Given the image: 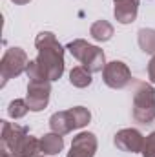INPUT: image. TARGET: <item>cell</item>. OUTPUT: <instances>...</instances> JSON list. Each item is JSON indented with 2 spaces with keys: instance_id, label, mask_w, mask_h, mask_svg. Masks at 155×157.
<instances>
[{
  "instance_id": "1",
  "label": "cell",
  "mask_w": 155,
  "mask_h": 157,
  "mask_svg": "<svg viewBox=\"0 0 155 157\" xmlns=\"http://www.w3.org/2000/svg\"><path fill=\"white\" fill-rule=\"evenodd\" d=\"M35 46L39 49V64L46 70L49 80H59L64 73V49L55 39L53 33L42 31L35 39Z\"/></svg>"
},
{
  "instance_id": "2",
  "label": "cell",
  "mask_w": 155,
  "mask_h": 157,
  "mask_svg": "<svg viewBox=\"0 0 155 157\" xmlns=\"http://www.w3.org/2000/svg\"><path fill=\"white\" fill-rule=\"evenodd\" d=\"M133 119L150 124L155 119V90L148 82H137L133 91Z\"/></svg>"
},
{
  "instance_id": "3",
  "label": "cell",
  "mask_w": 155,
  "mask_h": 157,
  "mask_svg": "<svg viewBox=\"0 0 155 157\" xmlns=\"http://www.w3.org/2000/svg\"><path fill=\"white\" fill-rule=\"evenodd\" d=\"M68 49L70 53L77 59L78 62L89 70L91 73H97V71H102L104 66H106V57H104V51L97 46H91L88 44L86 40L82 39H77L73 42L68 44Z\"/></svg>"
},
{
  "instance_id": "4",
  "label": "cell",
  "mask_w": 155,
  "mask_h": 157,
  "mask_svg": "<svg viewBox=\"0 0 155 157\" xmlns=\"http://www.w3.org/2000/svg\"><path fill=\"white\" fill-rule=\"evenodd\" d=\"M28 55L22 48H9L0 62V75H2V86L9 80V78L18 77L20 73H24L28 70Z\"/></svg>"
},
{
  "instance_id": "5",
  "label": "cell",
  "mask_w": 155,
  "mask_h": 157,
  "mask_svg": "<svg viewBox=\"0 0 155 157\" xmlns=\"http://www.w3.org/2000/svg\"><path fill=\"white\" fill-rule=\"evenodd\" d=\"M49 82L51 80H29L26 102H28L31 112H40L47 106L49 93H51V84Z\"/></svg>"
},
{
  "instance_id": "6",
  "label": "cell",
  "mask_w": 155,
  "mask_h": 157,
  "mask_svg": "<svg viewBox=\"0 0 155 157\" xmlns=\"http://www.w3.org/2000/svg\"><path fill=\"white\" fill-rule=\"evenodd\" d=\"M102 78H104L106 86H110L113 90H120V88H124V86L130 84L131 71H130V68L122 60H112V62H108L104 66Z\"/></svg>"
},
{
  "instance_id": "7",
  "label": "cell",
  "mask_w": 155,
  "mask_h": 157,
  "mask_svg": "<svg viewBox=\"0 0 155 157\" xmlns=\"http://www.w3.org/2000/svg\"><path fill=\"white\" fill-rule=\"evenodd\" d=\"M115 146L119 150H122V152L137 154V152H142L144 137L135 128H124V130L115 133Z\"/></svg>"
},
{
  "instance_id": "8",
  "label": "cell",
  "mask_w": 155,
  "mask_h": 157,
  "mask_svg": "<svg viewBox=\"0 0 155 157\" xmlns=\"http://www.w3.org/2000/svg\"><path fill=\"white\" fill-rule=\"evenodd\" d=\"M28 135V128L26 126H20L17 122H7V121H2V135H0V141H2V148L9 150V152H17L18 144L22 143V139Z\"/></svg>"
},
{
  "instance_id": "9",
  "label": "cell",
  "mask_w": 155,
  "mask_h": 157,
  "mask_svg": "<svg viewBox=\"0 0 155 157\" xmlns=\"http://www.w3.org/2000/svg\"><path fill=\"white\" fill-rule=\"evenodd\" d=\"M97 152V137L91 132H82L73 137L68 157H93Z\"/></svg>"
},
{
  "instance_id": "10",
  "label": "cell",
  "mask_w": 155,
  "mask_h": 157,
  "mask_svg": "<svg viewBox=\"0 0 155 157\" xmlns=\"http://www.w3.org/2000/svg\"><path fill=\"white\" fill-rule=\"evenodd\" d=\"M139 13V0H113V15L117 22L131 24Z\"/></svg>"
},
{
  "instance_id": "11",
  "label": "cell",
  "mask_w": 155,
  "mask_h": 157,
  "mask_svg": "<svg viewBox=\"0 0 155 157\" xmlns=\"http://www.w3.org/2000/svg\"><path fill=\"white\" fill-rule=\"evenodd\" d=\"M49 126H51V132H55V133H59V135H66V133H70L71 130H75V122H73L71 110L53 113L51 119H49Z\"/></svg>"
},
{
  "instance_id": "12",
  "label": "cell",
  "mask_w": 155,
  "mask_h": 157,
  "mask_svg": "<svg viewBox=\"0 0 155 157\" xmlns=\"http://www.w3.org/2000/svg\"><path fill=\"white\" fill-rule=\"evenodd\" d=\"M64 148V139L62 135L51 132V133H46L42 139H40V152L44 155H55L59 154L60 150Z\"/></svg>"
},
{
  "instance_id": "13",
  "label": "cell",
  "mask_w": 155,
  "mask_h": 157,
  "mask_svg": "<svg viewBox=\"0 0 155 157\" xmlns=\"http://www.w3.org/2000/svg\"><path fill=\"white\" fill-rule=\"evenodd\" d=\"M18 157H39L40 152V141L37 137H31V135H26L22 139V143L18 144L17 152H15Z\"/></svg>"
},
{
  "instance_id": "14",
  "label": "cell",
  "mask_w": 155,
  "mask_h": 157,
  "mask_svg": "<svg viewBox=\"0 0 155 157\" xmlns=\"http://www.w3.org/2000/svg\"><path fill=\"white\" fill-rule=\"evenodd\" d=\"M89 35L99 42H106L113 37V26L108 20H97L91 28H89Z\"/></svg>"
},
{
  "instance_id": "15",
  "label": "cell",
  "mask_w": 155,
  "mask_h": 157,
  "mask_svg": "<svg viewBox=\"0 0 155 157\" xmlns=\"http://www.w3.org/2000/svg\"><path fill=\"white\" fill-rule=\"evenodd\" d=\"M70 82L75 88H86L91 84V71L86 70L84 66H77L70 71Z\"/></svg>"
},
{
  "instance_id": "16",
  "label": "cell",
  "mask_w": 155,
  "mask_h": 157,
  "mask_svg": "<svg viewBox=\"0 0 155 157\" xmlns=\"http://www.w3.org/2000/svg\"><path fill=\"white\" fill-rule=\"evenodd\" d=\"M139 48L144 53L155 55V29H141L139 31Z\"/></svg>"
},
{
  "instance_id": "17",
  "label": "cell",
  "mask_w": 155,
  "mask_h": 157,
  "mask_svg": "<svg viewBox=\"0 0 155 157\" xmlns=\"http://www.w3.org/2000/svg\"><path fill=\"white\" fill-rule=\"evenodd\" d=\"M29 112V106L24 99H15L9 102V108H7V113L11 119H22L26 113Z\"/></svg>"
},
{
  "instance_id": "18",
  "label": "cell",
  "mask_w": 155,
  "mask_h": 157,
  "mask_svg": "<svg viewBox=\"0 0 155 157\" xmlns=\"http://www.w3.org/2000/svg\"><path fill=\"white\" fill-rule=\"evenodd\" d=\"M142 155L144 157H155V132H152V133L144 139Z\"/></svg>"
},
{
  "instance_id": "19",
  "label": "cell",
  "mask_w": 155,
  "mask_h": 157,
  "mask_svg": "<svg viewBox=\"0 0 155 157\" xmlns=\"http://www.w3.org/2000/svg\"><path fill=\"white\" fill-rule=\"evenodd\" d=\"M148 77H150V80L155 84V55L152 57V60H150V64H148Z\"/></svg>"
},
{
  "instance_id": "20",
  "label": "cell",
  "mask_w": 155,
  "mask_h": 157,
  "mask_svg": "<svg viewBox=\"0 0 155 157\" xmlns=\"http://www.w3.org/2000/svg\"><path fill=\"white\" fill-rule=\"evenodd\" d=\"M0 154H2V157H18L17 154L9 152V150H6V148H0Z\"/></svg>"
},
{
  "instance_id": "21",
  "label": "cell",
  "mask_w": 155,
  "mask_h": 157,
  "mask_svg": "<svg viewBox=\"0 0 155 157\" xmlns=\"http://www.w3.org/2000/svg\"><path fill=\"white\" fill-rule=\"evenodd\" d=\"M11 2H15V4H20V6H22V4H28V2H31V0H11Z\"/></svg>"
}]
</instances>
